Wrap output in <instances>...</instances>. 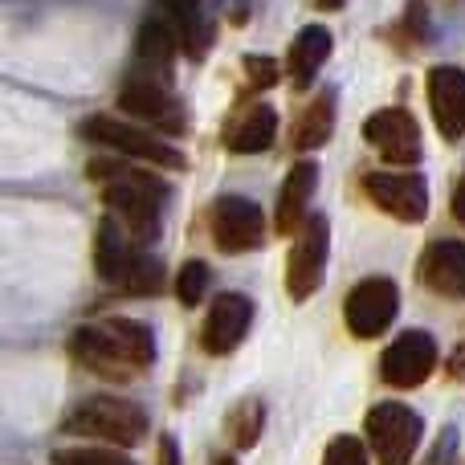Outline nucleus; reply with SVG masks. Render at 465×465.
<instances>
[{"label":"nucleus","instance_id":"obj_31","mask_svg":"<svg viewBox=\"0 0 465 465\" xmlns=\"http://www.w3.org/2000/svg\"><path fill=\"white\" fill-rule=\"evenodd\" d=\"M213 465H237V461H232V458H217V461H213Z\"/></svg>","mask_w":465,"mask_h":465},{"label":"nucleus","instance_id":"obj_27","mask_svg":"<svg viewBox=\"0 0 465 465\" xmlns=\"http://www.w3.org/2000/svg\"><path fill=\"white\" fill-rule=\"evenodd\" d=\"M458 450H461V433H458V425H445L441 433H437L433 450L425 453V465H458Z\"/></svg>","mask_w":465,"mask_h":465},{"label":"nucleus","instance_id":"obj_23","mask_svg":"<svg viewBox=\"0 0 465 465\" xmlns=\"http://www.w3.org/2000/svg\"><path fill=\"white\" fill-rule=\"evenodd\" d=\"M114 290H119V294H135V298L160 294V290H163V265L155 262L152 253H143V249H139V253L131 257V265L123 270V278L114 282Z\"/></svg>","mask_w":465,"mask_h":465},{"label":"nucleus","instance_id":"obj_26","mask_svg":"<svg viewBox=\"0 0 465 465\" xmlns=\"http://www.w3.org/2000/svg\"><path fill=\"white\" fill-rule=\"evenodd\" d=\"M54 465H135V461L111 450H62L54 453Z\"/></svg>","mask_w":465,"mask_h":465},{"label":"nucleus","instance_id":"obj_17","mask_svg":"<svg viewBox=\"0 0 465 465\" xmlns=\"http://www.w3.org/2000/svg\"><path fill=\"white\" fill-rule=\"evenodd\" d=\"M314 184H319V168H314L311 160H298L294 168L286 172V180H282V193H278V213H273V229L282 232V237H298V229L306 225V204H311L314 196Z\"/></svg>","mask_w":465,"mask_h":465},{"label":"nucleus","instance_id":"obj_12","mask_svg":"<svg viewBox=\"0 0 465 465\" xmlns=\"http://www.w3.org/2000/svg\"><path fill=\"white\" fill-rule=\"evenodd\" d=\"M363 139L384 155L388 163H417L420 160V123L404 106H380L363 123Z\"/></svg>","mask_w":465,"mask_h":465},{"label":"nucleus","instance_id":"obj_10","mask_svg":"<svg viewBox=\"0 0 465 465\" xmlns=\"http://www.w3.org/2000/svg\"><path fill=\"white\" fill-rule=\"evenodd\" d=\"M437 371V339L429 331H401L380 355V376L388 388H420Z\"/></svg>","mask_w":465,"mask_h":465},{"label":"nucleus","instance_id":"obj_7","mask_svg":"<svg viewBox=\"0 0 465 465\" xmlns=\"http://www.w3.org/2000/svg\"><path fill=\"white\" fill-rule=\"evenodd\" d=\"M327 249H331V225L322 213H311L306 225L298 229L294 245H290L286 257V294L294 302H306V298L319 290L322 282V265H327Z\"/></svg>","mask_w":465,"mask_h":465},{"label":"nucleus","instance_id":"obj_16","mask_svg":"<svg viewBox=\"0 0 465 465\" xmlns=\"http://www.w3.org/2000/svg\"><path fill=\"white\" fill-rule=\"evenodd\" d=\"M429 111L441 139L458 143L465 135V70L458 65H433L429 70Z\"/></svg>","mask_w":465,"mask_h":465},{"label":"nucleus","instance_id":"obj_21","mask_svg":"<svg viewBox=\"0 0 465 465\" xmlns=\"http://www.w3.org/2000/svg\"><path fill=\"white\" fill-rule=\"evenodd\" d=\"M160 8L168 13V21L176 25L184 54L201 57L204 49H209V21H204L201 0H160Z\"/></svg>","mask_w":465,"mask_h":465},{"label":"nucleus","instance_id":"obj_20","mask_svg":"<svg viewBox=\"0 0 465 465\" xmlns=\"http://www.w3.org/2000/svg\"><path fill=\"white\" fill-rule=\"evenodd\" d=\"M335 131V94H319L302 114H298L294 131H290V152H314L322 147Z\"/></svg>","mask_w":465,"mask_h":465},{"label":"nucleus","instance_id":"obj_2","mask_svg":"<svg viewBox=\"0 0 465 465\" xmlns=\"http://www.w3.org/2000/svg\"><path fill=\"white\" fill-rule=\"evenodd\" d=\"M90 176L103 188L106 213L119 221L139 245L155 241L160 232V209L168 201V184L152 172L135 168L131 160H94L90 163Z\"/></svg>","mask_w":465,"mask_h":465},{"label":"nucleus","instance_id":"obj_24","mask_svg":"<svg viewBox=\"0 0 465 465\" xmlns=\"http://www.w3.org/2000/svg\"><path fill=\"white\" fill-rule=\"evenodd\" d=\"M204 294H209V265H204V262H188L184 270L176 273V298L184 306H196Z\"/></svg>","mask_w":465,"mask_h":465},{"label":"nucleus","instance_id":"obj_25","mask_svg":"<svg viewBox=\"0 0 465 465\" xmlns=\"http://www.w3.org/2000/svg\"><path fill=\"white\" fill-rule=\"evenodd\" d=\"M322 465H368V445H363L360 437L343 433L322 450Z\"/></svg>","mask_w":465,"mask_h":465},{"label":"nucleus","instance_id":"obj_8","mask_svg":"<svg viewBox=\"0 0 465 465\" xmlns=\"http://www.w3.org/2000/svg\"><path fill=\"white\" fill-rule=\"evenodd\" d=\"M119 111L131 123H139V127H160V131H172V135L184 131V106L176 103L168 82H160V78L131 74L119 90Z\"/></svg>","mask_w":465,"mask_h":465},{"label":"nucleus","instance_id":"obj_30","mask_svg":"<svg viewBox=\"0 0 465 465\" xmlns=\"http://www.w3.org/2000/svg\"><path fill=\"white\" fill-rule=\"evenodd\" d=\"M450 213H453V221L465 229V172L458 176V184H453V196H450Z\"/></svg>","mask_w":465,"mask_h":465},{"label":"nucleus","instance_id":"obj_3","mask_svg":"<svg viewBox=\"0 0 465 465\" xmlns=\"http://www.w3.org/2000/svg\"><path fill=\"white\" fill-rule=\"evenodd\" d=\"M65 433L74 437H90V441H106V445H139L147 433V412L143 404L123 401V396H86L78 401L62 420Z\"/></svg>","mask_w":465,"mask_h":465},{"label":"nucleus","instance_id":"obj_29","mask_svg":"<svg viewBox=\"0 0 465 465\" xmlns=\"http://www.w3.org/2000/svg\"><path fill=\"white\" fill-rule=\"evenodd\" d=\"M155 465H180V445L172 433L160 437V453H155Z\"/></svg>","mask_w":465,"mask_h":465},{"label":"nucleus","instance_id":"obj_6","mask_svg":"<svg viewBox=\"0 0 465 465\" xmlns=\"http://www.w3.org/2000/svg\"><path fill=\"white\" fill-rule=\"evenodd\" d=\"M396 314H401V286L392 278H363L343 298V322L355 339H380Z\"/></svg>","mask_w":465,"mask_h":465},{"label":"nucleus","instance_id":"obj_19","mask_svg":"<svg viewBox=\"0 0 465 465\" xmlns=\"http://www.w3.org/2000/svg\"><path fill=\"white\" fill-rule=\"evenodd\" d=\"M273 135H278V114H273V106L257 103V106H249V111H241L237 119L225 123L221 143L237 155H253V152H265V147L273 143Z\"/></svg>","mask_w":465,"mask_h":465},{"label":"nucleus","instance_id":"obj_28","mask_svg":"<svg viewBox=\"0 0 465 465\" xmlns=\"http://www.w3.org/2000/svg\"><path fill=\"white\" fill-rule=\"evenodd\" d=\"M245 74L253 86H273V82H278V65H273V57H265V54H249Z\"/></svg>","mask_w":465,"mask_h":465},{"label":"nucleus","instance_id":"obj_22","mask_svg":"<svg viewBox=\"0 0 465 465\" xmlns=\"http://www.w3.org/2000/svg\"><path fill=\"white\" fill-rule=\"evenodd\" d=\"M262 429H265V404L257 396H245L225 412V433L237 450H253Z\"/></svg>","mask_w":465,"mask_h":465},{"label":"nucleus","instance_id":"obj_5","mask_svg":"<svg viewBox=\"0 0 465 465\" xmlns=\"http://www.w3.org/2000/svg\"><path fill=\"white\" fill-rule=\"evenodd\" d=\"M368 445L380 465H409L420 450L425 437V420L401 401H380L368 412Z\"/></svg>","mask_w":465,"mask_h":465},{"label":"nucleus","instance_id":"obj_1","mask_svg":"<svg viewBox=\"0 0 465 465\" xmlns=\"http://www.w3.org/2000/svg\"><path fill=\"white\" fill-rule=\"evenodd\" d=\"M70 355L90 376L127 384L155 363V335L135 319H94L70 335Z\"/></svg>","mask_w":465,"mask_h":465},{"label":"nucleus","instance_id":"obj_18","mask_svg":"<svg viewBox=\"0 0 465 465\" xmlns=\"http://www.w3.org/2000/svg\"><path fill=\"white\" fill-rule=\"evenodd\" d=\"M331 45H335V37H331L327 25H306L302 33H298L294 41H290V54H286V78L294 90H306L314 82V74L322 70V62L331 57Z\"/></svg>","mask_w":465,"mask_h":465},{"label":"nucleus","instance_id":"obj_14","mask_svg":"<svg viewBox=\"0 0 465 465\" xmlns=\"http://www.w3.org/2000/svg\"><path fill=\"white\" fill-rule=\"evenodd\" d=\"M249 327H253V302H249L245 294H225L213 298L209 314H204V331H201V347L209 355H229L241 347V339L249 335Z\"/></svg>","mask_w":465,"mask_h":465},{"label":"nucleus","instance_id":"obj_15","mask_svg":"<svg viewBox=\"0 0 465 465\" xmlns=\"http://www.w3.org/2000/svg\"><path fill=\"white\" fill-rule=\"evenodd\" d=\"M417 282L425 290H433L437 298L461 302V298H465V241L441 237V241H433V245L420 249Z\"/></svg>","mask_w":465,"mask_h":465},{"label":"nucleus","instance_id":"obj_13","mask_svg":"<svg viewBox=\"0 0 465 465\" xmlns=\"http://www.w3.org/2000/svg\"><path fill=\"white\" fill-rule=\"evenodd\" d=\"M176 49H184V45H180L176 25H172L168 13L155 5L152 13L143 16V25H139V37H135V74H143V78L172 82Z\"/></svg>","mask_w":465,"mask_h":465},{"label":"nucleus","instance_id":"obj_9","mask_svg":"<svg viewBox=\"0 0 465 465\" xmlns=\"http://www.w3.org/2000/svg\"><path fill=\"white\" fill-rule=\"evenodd\" d=\"M363 193L380 213L396 217L401 225H420L429 217V184L417 172H368Z\"/></svg>","mask_w":465,"mask_h":465},{"label":"nucleus","instance_id":"obj_4","mask_svg":"<svg viewBox=\"0 0 465 465\" xmlns=\"http://www.w3.org/2000/svg\"><path fill=\"white\" fill-rule=\"evenodd\" d=\"M82 139L98 147H111V152L127 155V160H143V163H160V168H184V155L172 143H163L160 135H152L147 127L131 119H114V114H90L82 119Z\"/></svg>","mask_w":465,"mask_h":465},{"label":"nucleus","instance_id":"obj_11","mask_svg":"<svg viewBox=\"0 0 465 465\" xmlns=\"http://www.w3.org/2000/svg\"><path fill=\"white\" fill-rule=\"evenodd\" d=\"M209 232L221 253H249L265 241V213L245 196H217L209 209Z\"/></svg>","mask_w":465,"mask_h":465}]
</instances>
